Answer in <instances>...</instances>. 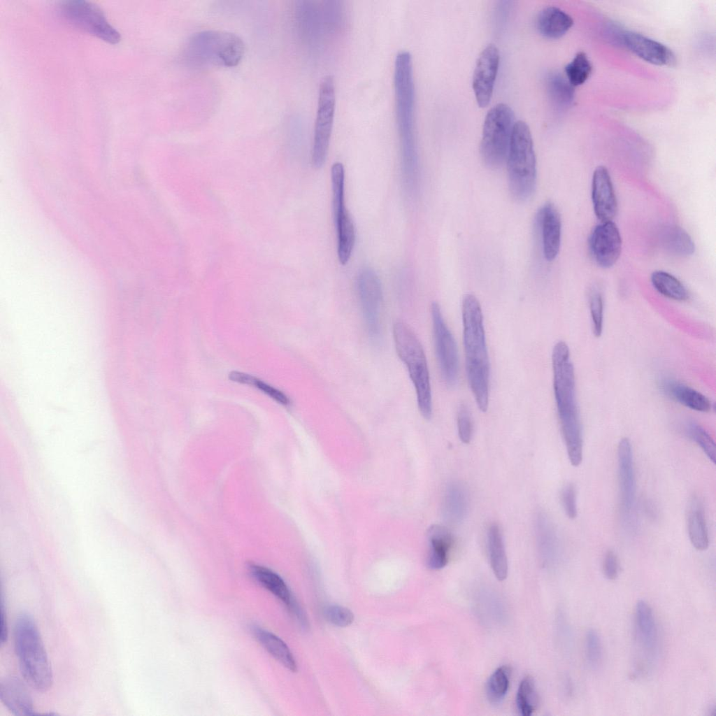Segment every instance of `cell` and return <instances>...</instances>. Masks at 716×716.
Returning <instances> with one entry per match:
<instances>
[{
    "label": "cell",
    "instance_id": "603a6c76",
    "mask_svg": "<svg viewBox=\"0 0 716 716\" xmlns=\"http://www.w3.org/2000/svg\"><path fill=\"white\" fill-rule=\"evenodd\" d=\"M661 387L666 395L691 410L707 413L712 408V403L707 396L683 383L664 379Z\"/></svg>",
    "mask_w": 716,
    "mask_h": 716
},
{
    "label": "cell",
    "instance_id": "2e32d148",
    "mask_svg": "<svg viewBox=\"0 0 716 716\" xmlns=\"http://www.w3.org/2000/svg\"><path fill=\"white\" fill-rule=\"evenodd\" d=\"M617 465L620 508L626 517L633 510L636 492L633 452L627 438H622L618 444Z\"/></svg>",
    "mask_w": 716,
    "mask_h": 716
},
{
    "label": "cell",
    "instance_id": "4316f807",
    "mask_svg": "<svg viewBox=\"0 0 716 716\" xmlns=\"http://www.w3.org/2000/svg\"><path fill=\"white\" fill-rule=\"evenodd\" d=\"M468 505L469 497L466 487L457 481L449 483L443 504L445 519L453 524L461 522L466 515Z\"/></svg>",
    "mask_w": 716,
    "mask_h": 716
},
{
    "label": "cell",
    "instance_id": "cb8c5ba5",
    "mask_svg": "<svg viewBox=\"0 0 716 716\" xmlns=\"http://www.w3.org/2000/svg\"><path fill=\"white\" fill-rule=\"evenodd\" d=\"M686 519L691 543L698 550H706L709 545L708 531L703 505L699 497L689 500Z\"/></svg>",
    "mask_w": 716,
    "mask_h": 716
},
{
    "label": "cell",
    "instance_id": "3957f363",
    "mask_svg": "<svg viewBox=\"0 0 716 716\" xmlns=\"http://www.w3.org/2000/svg\"><path fill=\"white\" fill-rule=\"evenodd\" d=\"M461 309L466 376L476 404L485 413L489 404V361L482 308L478 299L468 294Z\"/></svg>",
    "mask_w": 716,
    "mask_h": 716
},
{
    "label": "cell",
    "instance_id": "f35d334b",
    "mask_svg": "<svg viewBox=\"0 0 716 716\" xmlns=\"http://www.w3.org/2000/svg\"><path fill=\"white\" fill-rule=\"evenodd\" d=\"M589 306L593 333L599 337L603 331L604 303L603 295L597 288L590 292Z\"/></svg>",
    "mask_w": 716,
    "mask_h": 716
},
{
    "label": "cell",
    "instance_id": "836d02e7",
    "mask_svg": "<svg viewBox=\"0 0 716 716\" xmlns=\"http://www.w3.org/2000/svg\"><path fill=\"white\" fill-rule=\"evenodd\" d=\"M510 677V668L508 666H499L489 676L486 694L490 703L498 705L504 699L509 688Z\"/></svg>",
    "mask_w": 716,
    "mask_h": 716
},
{
    "label": "cell",
    "instance_id": "7a4b0ae2",
    "mask_svg": "<svg viewBox=\"0 0 716 716\" xmlns=\"http://www.w3.org/2000/svg\"><path fill=\"white\" fill-rule=\"evenodd\" d=\"M396 119L400 141L402 177L405 186L417 183L418 159L414 129L415 85L412 56L402 50L394 60Z\"/></svg>",
    "mask_w": 716,
    "mask_h": 716
},
{
    "label": "cell",
    "instance_id": "d4e9b609",
    "mask_svg": "<svg viewBox=\"0 0 716 716\" xmlns=\"http://www.w3.org/2000/svg\"><path fill=\"white\" fill-rule=\"evenodd\" d=\"M572 17L556 6L543 8L536 18V27L539 33L547 38L563 36L573 26Z\"/></svg>",
    "mask_w": 716,
    "mask_h": 716
},
{
    "label": "cell",
    "instance_id": "83f0119b",
    "mask_svg": "<svg viewBox=\"0 0 716 716\" xmlns=\"http://www.w3.org/2000/svg\"><path fill=\"white\" fill-rule=\"evenodd\" d=\"M252 633L264 648L287 669H297L295 659L287 644L278 636L259 626L253 625Z\"/></svg>",
    "mask_w": 716,
    "mask_h": 716
},
{
    "label": "cell",
    "instance_id": "ba28073f",
    "mask_svg": "<svg viewBox=\"0 0 716 716\" xmlns=\"http://www.w3.org/2000/svg\"><path fill=\"white\" fill-rule=\"evenodd\" d=\"M514 124L513 112L506 104L499 103L487 113L480 142V155L488 167L499 168L506 162Z\"/></svg>",
    "mask_w": 716,
    "mask_h": 716
},
{
    "label": "cell",
    "instance_id": "52a82bcc",
    "mask_svg": "<svg viewBox=\"0 0 716 716\" xmlns=\"http://www.w3.org/2000/svg\"><path fill=\"white\" fill-rule=\"evenodd\" d=\"M506 162L513 196L519 201L531 197L536 184V161L531 134L523 121L514 124Z\"/></svg>",
    "mask_w": 716,
    "mask_h": 716
},
{
    "label": "cell",
    "instance_id": "e0dca14e",
    "mask_svg": "<svg viewBox=\"0 0 716 716\" xmlns=\"http://www.w3.org/2000/svg\"><path fill=\"white\" fill-rule=\"evenodd\" d=\"M592 200L596 217L601 222L613 221L617 202L610 175L603 166H597L593 173Z\"/></svg>",
    "mask_w": 716,
    "mask_h": 716
},
{
    "label": "cell",
    "instance_id": "5bb4252c",
    "mask_svg": "<svg viewBox=\"0 0 716 716\" xmlns=\"http://www.w3.org/2000/svg\"><path fill=\"white\" fill-rule=\"evenodd\" d=\"M500 61L499 49L489 44L479 55L473 76L472 87L480 107H486L492 96Z\"/></svg>",
    "mask_w": 716,
    "mask_h": 716
},
{
    "label": "cell",
    "instance_id": "d590c367",
    "mask_svg": "<svg viewBox=\"0 0 716 716\" xmlns=\"http://www.w3.org/2000/svg\"><path fill=\"white\" fill-rule=\"evenodd\" d=\"M228 377L231 381L251 385L257 388L282 405L288 406L290 403L289 399L282 392L250 374L233 371L229 373Z\"/></svg>",
    "mask_w": 716,
    "mask_h": 716
},
{
    "label": "cell",
    "instance_id": "8d00e7d4",
    "mask_svg": "<svg viewBox=\"0 0 716 716\" xmlns=\"http://www.w3.org/2000/svg\"><path fill=\"white\" fill-rule=\"evenodd\" d=\"M568 81L573 86L581 85L589 78L592 66L584 52H578L564 68Z\"/></svg>",
    "mask_w": 716,
    "mask_h": 716
},
{
    "label": "cell",
    "instance_id": "f546056e",
    "mask_svg": "<svg viewBox=\"0 0 716 716\" xmlns=\"http://www.w3.org/2000/svg\"><path fill=\"white\" fill-rule=\"evenodd\" d=\"M661 243L668 252L679 257H688L695 251V245L689 234L675 225L665 227L660 234Z\"/></svg>",
    "mask_w": 716,
    "mask_h": 716
},
{
    "label": "cell",
    "instance_id": "9c48e42d",
    "mask_svg": "<svg viewBox=\"0 0 716 716\" xmlns=\"http://www.w3.org/2000/svg\"><path fill=\"white\" fill-rule=\"evenodd\" d=\"M336 107L334 78L327 75L320 84L317 107L314 127L311 160L314 167L324 164L329 148Z\"/></svg>",
    "mask_w": 716,
    "mask_h": 716
},
{
    "label": "cell",
    "instance_id": "8fae6325",
    "mask_svg": "<svg viewBox=\"0 0 716 716\" xmlns=\"http://www.w3.org/2000/svg\"><path fill=\"white\" fill-rule=\"evenodd\" d=\"M64 17L74 27L110 43L120 40L119 32L96 5L85 1H67L60 6Z\"/></svg>",
    "mask_w": 716,
    "mask_h": 716
},
{
    "label": "cell",
    "instance_id": "1f68e13d",
    "mask_svg": "<svg viewBox=\"0 0 716 716\" xmlns=\"http://www.w3.org/2000/svg\"><path fill=\"white\" fill-rule=\"evenodd\" d=\"M536 542L545 557H552L557 552L558 538L553 524L544 513H538L535 522Z\"/></svg>",
    "mask_w": 716,
    "mask_h": 716
},
{
    "label": "cell",
    "instance_id": "7402d4cb",
    "mask_svg": "<svg viewBox=\"0 0 716 716\" xmlns=\"http://www.w3.org/2000/svg\"><path fill=\"white\" fill-rule=\"evenodd\" d=\"M429 550L427 566L432 570L444 568L449 561V553L454 543L450 531L440 524H434L427 531Z\"/></svg>",
    "mask_w": 716,
    "mask_h": 716
},
{
    "label": "cell",
    "instance_id": "ac0fdd59",
    "mask_svg": "<svg viewBox=\"0 0 716 716\" xmlns=\"http://www.w3.org/2000/svg\"><path fill=\"white\" fill-rule=\"evenodd\" d=\"M624 45L643 60L659 66L673 65V51L664 44L640 34L628 31L622 35Z\"/></svg>",
    "mask_w": 716,
    "mask_h": 716
},
{
    "label": "cell",
    "instance_id": "e575fe53",
    "mask_svg": "<svg viewBox=\"0 0 716 716\" xmlns=\"http://www.w3.org/2000/svg\"><path fill=\"white\" fill-rule=\"evenodd\" d=\"M537 704L538 696L534 680L531 676H527L522 680L517 691V708L520 715L530 716L535 711Z\"/></svg>",
    "mask_w": 716,
    "mask_h": 716
},
{
    "label": "cell",
    "instance_id": "d6a6232c",
    "mask_svg": "<svg viewBox=\"0 0 716 716\" xmlns=\"http://www.w3.org/2000/svg\"><path fill=\"white\" fill-rule=\"evenodd\" d=\"M546 86L548 96L555 106L564 108L571 103L574 96L573 87L561 74L550 73L546 79Z\"/></svg>",
    "mask_w": 716,
    "mask_h": 716
},
{
    "label": "cell",
    "instance_id": "74e56055",
    "mask_svg": "<svg viewBox=\"0 0 716 716\" xmlns=\"http://www.w3.org/2000/svg\"><path fill=\"white\" fill-rule=\"evenodd\" d=\"M689 436L700 447L708 459L715 462V443L710 434L700 424L691 422L687 426Z\"/></svg>",
    "mask_w": 716,
    "mask_h": 716
},
{
    "label": "cell",
    "instance_id": "4dcf8cb0",
    "mask_svg": "<svg viewBox=\"0 0 716 716\" xmlns=\"http://www.w3.org/2000/svg\"><path fill=\"white\" fill-rule=\"evenodd\" d=\"M650 280L653 287L666 298L678 301H684L689 298V292L681 281L666 271H654Z\"/></svg>",
    "mask_w": 716,
    "mask_h": 716
},
{
    "label": "cell",
    "instance_id": "8992f818",
    "mask_svg": "<svg viewBox=\"0 0 716 716\" xmlns=\"http://www.w3.org/2000/svg\"><path fill=\"white\" fill-rule=\"evenodd\" d=\"M392 333L397 354L414 385L418 409L424 419L429 420L432 415L431 389L422 345L413 329L403 322L396 321Z\"/></svg>",
    "mask_w": 716,
    "mask_h": 716
},
{
    "label": "cell",
    "instance_id": "9a60e30c",
    "mask_svg": "<svg viewBox=\"0 0 716 716\" xmlns=\"http://www.w3.org/2000/svg\"><path fill=\"white\" fill-rule=\"evenodd\" d=\"M589 245L592 257L599 266H613L622 250V238L617 225L613 221L596 225L589 236Z\"/></svg>",
    "mask_w": 716,
    "mask_h": 716
},
{
    "label": "cell",
    "instance_id": "ffe728a7",
    "mask_svg": "<svg viewBox=\"0 0 716 716\" xmlns=\"http://www.w3.org/2000/svg\"><path fill=\"white\" fill-rule=\"evenodd\" d=\"M0 699L14 715H34L32 699L25 684L17 677L7 676L0 683Z\"/></svg>",
    "mask_w": 716,
    "mask_h": 716
},
{
    "label": "cell",
    "instance_id": "60d3db41",
    "mask_svg": "<svg viewBox=\"0 0 716 716\" xmlns=\"http://www.w3.org/2000/svg\"><path fill=\"white\" fill-rule=\"evenodd\" d=\"M457 421L459 439L465 444L469 443L472 437L473 424L470 410L464 403L459 407Z\"/></svg>",
    "mask_w": 716,
    "mask_h": 716
},
{
    "label": "cell",
    "instance_id": "ee69618b",
    "mask_svg": "<svg viewBox=\"0 0 716 716\" xmlns=\"http://www.w3.org/2000/svg\"><path fill=\"white\" fill-rule=\"evenodd\" d=\"M603 571L608 580H615L619 573V563L617 555L613 550H608L603 558Z\"/></svg>",
    "mask_w": 716,
    "mask_h": 716
},
{
    "label": "cell",
    "instance_id": "ab89813d",
    "mask_svg": "<svg viewBox=\"0 0 716 716\" xmlns=\"http://www.w3.org/2000/svg\"><path fill=\"white\" fill-rule=\"evenodd\" d=\"M585 656L588 665L592 669H596L602 660V646L601 638L597 631L589 629L585 636Z\"/></svg>",
    "mask_w": 716,
    "mask_h": 716
},
{
    "label": "cell",
    "instance_id": "b9f144b4",
    "mask_svg": "<svg viewBox=\"0 0 716 716\" xmlns=\"http://www.w3.org/2000/svg\"><path fill=\"white\" fill-rule=\"evenodd\" d=\"M324 615L329 622L341 627L349 626L354 620V615L349 609L337 605L328 606Z\"/></svg>",
    "mask_w": 716,
    "mask_h": 716
},
{
    "label": "cell",
    "instance_id": "484cf974",
    "mask_svg": "<svg viewBox=\"0 0 716 716\" xmlns=\"http://www.w3.org/2000/svg\"><path fill=\"white\" fill-rule=\"evenodd\" d=\"M248 570L254 580L282 601L289 609L296 603L287 584L278 573L256 564H250Z\"/></svg>",
    "mask_w": 716,
    "mask_h": 716
},
{
    "label": "cell",
    "instance_id": "30bf717a",
    "mask_svg": "<svg viewBox=\"0 0 716 716\" xmlns=\"http://www.w3.org/2000/svg\"><path fill=\"white\" fill-rule=\"evenodd\" d=\"M331 179L338 258L341 264L345 265L351 257L356 234L354 222L345 204V169L342 163L333 164Z\"/></svg>",
    "mask_w": 716,
    "mask_h": 716
},
{
    "label": "cell",
    "instance_id": "7bdbcfd3",
    "mask_svg": "<svg viewBox=\"0 0 716 716\" xmlns=\"http://www.w3.org/2000/svg\"><path fill=\"white\" fill-rule=\"evenodd\" d=\"M561 501L567 517L570 519L575 518L578 513L576 491L573 484H567L563 487L561 493Z\"/></svg>",
    "mask_w": 716,
    "mask_h": 716
},
{
    "label": "cell",
    "instance_id": "7c38bea8",
    "mask_svg": "<svg viewBox=\"0 0 716 716\" xmlns=\"http://www.w3.org/2000/svg\"><path fill=\"white\" fill-rule=\"evenodd\" d=\"M431 315L435 351L441 375L448 387H453L457 382L459 375L457 343L437 302L431 303Z\"/></svg>",
    "mask_w": 716,
    "mask_h": 716
},
{
    "label": "cell",
    "instance_id": "6da1fadb",
    "mask_svg": "<svg viewBox=\"0 0 716 716\" xmlns=\"http://www.w3.org/2000/svg\"><path fill=\"white\" fill-rule=\"evenodd\" d=\"M553 388L561 434L568 459L574 466L582 460V425L575 395V372L570 350L562 341L552 350Z\"/></svg>",
    "mask_w": 716,
    "mask_h": 716
},
{
    "label": "cell",
    "instance_id": "277c9868",
    "mask_svg": "<svg viewBox=\"0 0 716 716\" xmlns=\"http://www.w3.org/2000/svg\"><path fill=\"white\" fill-rule=\"evenodd\" d=\"M14 645L25 682L38 692L48 691L53 682L50 663L38 627L27 613L20 614L15 621Z\"/></svg>",
    "mask_w": 716,
    "mask_h": 716
},
{
    "label": "cell",
    "instance_id": "f1b7e54d",
    "mask_svg": "<svg viewBox=\"0 0 716 716\" xmlns=\"http://www.w3.org/2000/svg\"><path fill=\"white\" fill-rule=\"evenodd\" d=\"M490 564L496 578L504 580L508 575V559L501 530L497 524L489 526L487 534Z\"/></svg>",
    "mask_w": 716,
    "mask_h": 716
},
{
    "label": "cell",
    "instance_id": "44dd1931",
    "mask_svg": "<svg viewBox=\"0 0 716 716\" xmlns=\"http://www.w3.org/2000/svg\"><path fill=\"white\" fill-rule=\"evenodd\" d=\"M636 633L640 648L647 658H653L657 651L658 634L652 610L644 600L636 605Z\"/></svg>",
    "mask_w": 716,
    "mask_h": 716
},
{
    "label": "cell",
    "instance_id": "5b68a950",
    "mask_svg": "<svg viewBox=\"0 0 716 716\" xmlns=\"http://www.w3.org/2000/svg\"><path fill=\"white\" fill-rule=\"evenodd\" d=\"M245 51L243 41L237 35L217 30L197 32L184 48L185 61L194 66L231 67L237 65Z\"/></svg>",
    "mask_w": 716,
    "mask_h": 716
},
{
    "label": "cell",
    "instance_id": "f6af8a7d",
    "mask_svg": "<svg viewBox=\"0 0 716 716\" xmlns=\"http://www.w3.org/2000/svg\"><path fill=\"white\" fill-rule=\"evenodd\" d=\"M3 599L1 595V633H0V643L1 645H3L8 638V624L6 619V613L5 611Z\"/></svg>",
    "mask_w": 716,
    "mask_h": 716
},
{
    "label": "cell",
    "instance_id": "4fadbf2b",
    "mask_svg": "<svg viewBox=\"0 0 716 716\" xmlns=\"http://www.w3.org/2000/svg\"><path fill=\"white\" fill-rule=\"evenodd\" d=\"M358 299L367 333L373 341L381 334L382 289L377 273L371 268L361 270L357 278Z\"/></svg>",
    "mask_w": 716,
    "mask_h": 716
},
{
    "label": "cell",
    "instance_id": "d6986e66",
    "mask_svg": "<svg viewBox=\"0 0 716 716\" xmlns=\"http://www.w3.org/2000/svg\"><path fill=\"white\" fill-rule=\"evenodd\" d=\"M537 221L541 229L545 258L552 261L557 256L561 245L560 214L554 204L547 203L540 210Z\"/></svg>",
    "mask_w": 716,
    "mask_h": 716
}]
</instances>
